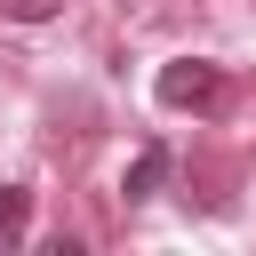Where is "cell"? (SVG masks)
<instances>
[{
  "instance_id": "cell-1",
  "label": "cell",
  "mask_w": 256,
  "mask_h": 256,
  "mask_svg": "<svg viewBox=\"0 0 256 256\" xmlns=\"http://www.w3.org/2000/svg\"><path fill=\"white\" fill-rule=\"evenodd\" d=\"M152 96H160L168 112H216V96H224V72H216L208 56H168V64L152 72Z\"/></svg>"
},
{
  "instance_id": "cell-2",
  "label": "cell",
  "mask_w": 256,
  "mask_h": 256,
  "mask_svg": "<svg viewBox=\"0 0 256 256\" xmlns=\"http://www.w3.org/2000/svg\"><path fill=\"white\" fill-rule=\"evenodd\" d=\"M168 168H176V160H168V144H144V152L128 160V176H120V200H128V208H144V200L168 184Z\"/></svg>"
},
{
  "instance_id": "cell-3",
  "label": "cell",
  "mask_w": 256,
  "mask_h": 256,
  "mask_svg": "<svg viewBox=\"0 0 256 256\" xmlns=\"http://www.w3.org/2000/svg\"><path fill=\"white\" fill-rule=\"evenodd\" d=\"M24 224H32V192L24 184H0V248H16Z\"/></svg>"
},
{
  "instance_id": "cell-4",
  "label": "cell",
  "mask_w": 256,
  "mask_h": 256,
  "mask_svg": "<svg viewBox=\"0 0 256 256\" xmlns=\"http://www.w3.org/2000/svg\"><path fill=\"white\" fill-rule=\"evenodd\" d=\"M56 8H64V0H0V16H8V24H48Z\"/></svg>"
}]
</instances>
